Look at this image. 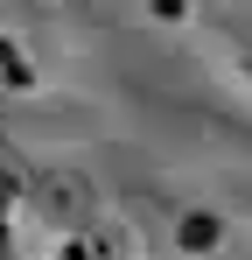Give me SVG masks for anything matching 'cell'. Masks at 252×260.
Returning <instances> with one entry per match:
<instances>
[{
  "instance_id": "cell-1",
  "label": "cell",
  "mask_w": 252,
  "mask_h": 260,
  "mask_svg": "<svg viewBox=\"0 0 252 260\" xmlns=\"http://www.w3.org/2000/svg\"><path fill=\"white\" fill-rule=\"evenodd\" d=\"M210 239H217L210 218H189V225H182V246H210Z\"/></svg>"
}]
</instances>
